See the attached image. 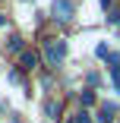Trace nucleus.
Wrapping results in <instances>:
<instances>
[{
    "instance_id": "1",
    "label": "nucleus",
    "mask_w": 120,
    "mask_h": 123,
    "mask_svg": "<svg viewBox=\"0 0 120 123\" xmlns=\"http://www.w3.org/2000/svg\"><path fill=\"white\" fill-rule=\"evenodd\" d=\"M44 60H47V66H60L66 60V41L63 38H47L44 41Z\"/></svg>"
},
{
    "instance_id": "2",
    "label": "nucleus",
    "mask_w": 120,
    "mask_h": 123,
    "mask_svg": "<svg viewBox=\"0 0 120 123\" xmlns=\"http://www.w3.org/2000/svg\"><path fill=\"white\" fill-rule=\"evenodd\" d=\"M54 19H60V22L73 19V0H54Z\"/></svg>"
},
{
    "instance_id": "3",
    "label": "nucleus",
    "mask_w": 120,
    "mask_h": 123,
    "mask_svg": "<svg viewBox=\"0 0 120 123\" xmlns=\"http://www.w3.org/2000/svg\"><path fill=\"white\" fill-rule=\"evenodd\" d=\"M35 66H38V54H35V51H22V57H19V69L29 73V69H35Z\"/></svg>"
},
{
    "instance_id": "4",
    "label": "nucleus",
    "mask_w": 120,
    "mask_h": 123,
    "mask_svg": "<svg viewBox=\"0 0 120 123\" xmlns=\"http://www.w3.org/2000/svg\"><path fill=\"white\" fill-rule=\"evenodd\" d=\"M6 51H13V54H22V38H19V35H10V41H6Z\"/></svg>"
},
{
    "instance_id": "5",
    "label": "nucleus",
    "mask_w": 120,
    "mask_h": 123,
    "mask_svg": "<svg viewBox=\"0 0 120 123\" xmlns=\"http://www.w3.org/2000/svg\"><path fill=\"white\" fill-rule=\"evenodd\" d=\"M44 114L51 117V120H57V117H60V101H47V104H44Z\"/></svg>"
},
{
    "instance_id": "6",
    "label": "nucleus",
    "mask_w": 120,
    "mask_h": 123,
    "mask_svg": "<svg viewBox=\"0 0 120 123\" xmlns=\"http://www.w3.org/2000/svg\"><path fill=\"white\" fill-rule=\"evenodd\" d=\"M114 114H117V107H114V104H104V107H101V120H104V123H107Z\"/></svg>"
},
{
    "instance_id": "7",
    "label": "nucleus",
    "mask_w": 120,
    "mask_h": 123,
    "mask_svg": "<svg viewBox=\"0 0 120 123\" xmlns=\"http://www.w3.org/2000/svg\"><path fill=\"white\" fill-rule=\"evenodd\" d=\"M73 123H88V114H85V111H79V114L73 117Z\"/></svg>"
},
{
    "instance_id": "8",
    "label": "nucleus",
    "mask_w": 120,
    "mask_h": 123,
    "mask_svg": "<svg viewBox=\"0 0 120 123\" xmlns=\"http://www.w3.org/2000/svg\"><path fill=\"white\" fill-rule=\"evenodd\" d=\"M6 123H22V120H19V117H10V120H6Z\"/></svg>"
},
{
    "instance_id": "9",
    "label": "nucleus",
    "mask_w": 120,
    "mask_h": 123,
    "mask_svg": "<svg viewBox=\"0 0 120 123\" xmlns=\"http://www.w3.org/2000/svg\"><path fill=\"white\" fill-rule=\"evenodd\" d=\"M3 22H6V16H3V13H0V25H3Z\"/></svg>"
}]
</instances>
